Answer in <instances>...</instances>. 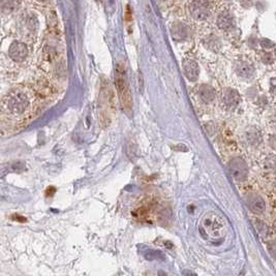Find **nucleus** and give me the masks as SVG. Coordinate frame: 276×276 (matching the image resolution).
I'll return each mask as SVG.
<instances>
[{
    "mask_svg": "<svg viewBox=\"0 0 276 276\" xmlns=\"http://www.w3.org/2000/svg\"><path fill=\"white\" fill-rule=\"evenodd\" d=\"M267 248H268V251H269L270 256L272 257V259L274 260V261H276V240L268 243Z\"/></svg>",
    "mask_w": 276,
    "mask_h": 276,
    "instance_id": "dca6fc26",
    "label": "nucleus"
},
{
    "mask_svg": "<svg viewBox=\"0 0 276 276\" xmlns=\"http://www.w3.org/2000/svg\"><path fill=\"white\" fill-rule=\"evenodd\" d=\"M160 276H167V274H164V273L161 272V273H160Z\"/></svg>",
    "mask_w": 276,
    "mask_h": 276,
    "instance_id": "a211bd4d",
    "label": "nucleus"
},
{
    "mask_svg": "<svg viewBox=\"0 0 276 276\" xmlns=\"http://www.w3.org/2000/svg\"><path fill=\"white\" fill-rule=\"evenodd\" d=\"M246 205L249 210L255 214H262L266 209V204L262 196L255 194L248 195L246 196Z\"/></svg>",
    "mask_w": 276,
    "mask_h": 276,
    "instance_id": "0eeeda50",
    "label": "nucleus"
},
{
    "mask_svg": "<svg viewBox=\"0 0 276 276\" xmlns=\"http://www.w3.org/2000/svg\"><path fill=\"white\" fill-rule=\"evenodd\" d=\"M115 86L117 88L121 106L124 110H130L131 108V96L128 84V79L125 75V67L123 65L118 63L115 72Z\"/></svg>",
    "mask_w": 276,
    "mask_h": 276,
    "instance_id": "f03ea898",
    "label": "nucleus"
},
{
    "mask_svg": "<svg viewBox=\"0 0 276 276\" xmlns=\"http://www.w3.org/2000/svg\"><path fill=\"white\" fill-rule=\"evenodd\" d=\"M18 32L23 38L30 39L32 38L36 32L38 28V23L36 20V17L32 14H24L20 18L18 22Z\"/></svg>",
    "mask_w": 276,
    "mask_h": 276,
    "instance_id": "7ed1b4c3",
    "label": "nucleus"
},
{
    "mask_svg": "<svg viewBox=\"0 0 276 276\" xmlns=\"http://www.w3.org/2000/svg\"><path fill=\"white\" fill-rule=\"evenodd\" d=\"M223 101L227 108H235L239 104L240 97H239V94L235 90L228 89V90H226L224 92Z\"/></svg>",
    "mask_w": 276,
    "mask_h": 276,
    "instance_id": "9b49d317",
    "label": "nucleus"
},
{
    "mask_svg": "<svg viewBox=\"0 0 276 276\" xmlns=\"http://www.w3.org/2000/svg\"><path fill=\"white\" fill-rule=\"evenodd\" d=\"M236 70H237L238 75L248 78L250 76H252L254 74V68L247 62H239L237 65H236Z\"/></svg>",
    "mask_w": 276,
    "mask_h": 276,
    "instance_id": "ddd939ff",
    "label": "nucleus"
},
{
    "mask_svg": "<svg viewBox=\"0 0 276 276\" xmlns=\"http://www.w3.org/2000/svg\"><path fill=\"white\" fill-rule=\"evenodd\" d=\"M182 66H183L184 75L188 80L192 82L196 81L200 73V69L198 65H196V62L192 59H184L182 62Z\"/></svg>",
    "mask_w": 276,
    "mask_h": 276,
    "instance_id": "6e6552de",
    "label": "nucleus"
},
{
    "mask_svg": "<svg viewBox=\"0 0 276 276\" xmlns=\"http://www.w3.org/2000/svg\"><path fill=\"white\" fill-rule=\"evenodd\" d=\"M18 2H14V1H6L2 4V12L3 13H12L13 11L16 10V7L18 6Z\"/></svg>",
    "mask_w": 276,
    "mask_h": 276,
    "instance_id": "2eb2a0df",
    "label": "nucleus"
},
{
    "mask_svg": "<svg viewBox=\"0 0 276 276\" xmlns=\"http://www.w3.org/2000/svg\"><path fill=\"white\" fill-rule=\"evenodd\" d=\"M274 225H275V227H276V222H275V224H274Z\"/></svg>",
    "mask_w": 276,
    "mask_h": 276,
    "instance_id": "6ab92c4d",
    "label": "nucleus"
},
{
    "mask_svg": "<svg viewBox=\"0 0 276 276\" xmlns=\"http://www.w3.org/2000/svg\"><path fill=\"white\" fill-rule=\"evenodd\" d=\"M182 273H183L185 276H196L195 273H193L192 271H188V270H184Z\"/></svg>",
    "mask_w": 276,
    "mask_h": 276,
    "instance_id": "f3484780",
    "label": "nucleus"
},
{
    "mask_svg": "<svg viewBox=\"0 0 276 276\" xmlns=\"http://www.w3.org/2000/svg\"><path fill=\"white\" fill-rule=\"evenodd\" d=\"M228 170H230L232 177L237 182H242V181L245 180L248 174L247 165L245 162L240 159V157H236V159L231 160V162H228Z\"/></svg>",
    "mask_w": 276,
    "mask_h": 276,
    "instance_id": "20e7f679",
    "label": "nucleus"
},
{
    "mask_svg": "<svg viewBox=\"0 0 276 276\" xmlns=\"http://www.w3.org/2000/svg\"><path fill=\"white\" fill-rule=\"evenodd\" d=\"M144 257L146 260H148V261H154V260H161V261H163V260L165 259V257L163 256L162 251L154 250V249L147 250L144 254Z\"/></svg>",
    "mask_w": 276,
    "mask_h": 276,
    "instance_id": "4468645a",
    "label": "nucleus"
},
{
    "mask_svg": "<svg viewBox=\"0 0 276 276\" xmlns=\"http://www.w3.org/2000/svg\"><path fill=\"white\" fill-rule=\"evenodd\" d=\"M198 94L201 100L206 102V104H210V102L213 101L216 97L214 89L209 85H201L198 90Z\"/></svg>",
    "mask_w": 276,
    "mask_h": 276,
    "instance_id": "9d476101",
    "label": "nucleus"
},
{
    "mask_svg": "<svg viewBox=\"0 0 276 276\" xmlns=\"http://www.w3.org/2000/svg\"><path fill=\"white\" fill-rule=\"evenodd\" d=\"M217 25L220 29H223L225 31H228V30L233 29L235 26V21H234L233 16L227 12L222 13L217 18Z\"/></svg>",
    "mask_w": 276,
    "mask_h": 276,
    "instance_id": "1a4fd4ad",
    "label": "nucleus"
},
{
    "mask_svg": "<svg viewBox=\"0 0 276 276\" xmlns=\"http://www.w3.org/2000/svg\"><path fill=\"white\" fill-rule=\"evenodd\" d=\"M33 92L26 87L11 90L2 99V111L14 118L27 116L33 108Z\"/></svg>",
    "mask_w": 276,
    "mask_h": 276,
    "instance_id": "f257e3e1",
    "label": "nucleus"
},
{
    "mask_svg": "<svg viewBox=\"0 0 276 276\" xmlns=\"http://www.w3.org/2000/svg\"><path fill=\"white\" fill-rule=\"evenodd\" d=\"M188 13L195 20L202 21L208 18L209 7L204 1H192L188 3Z\"/></svg>",
    "mask_w": 276,
    "mask_h": 276,
    "instance_id": "39448f33",
    "label": "nucleus"
},
{
    "mask_svg": "<svg viewBox=\"0 0 276 276\" xmlns=\"http://www.w3.org/2000/svg\"><path fill=\"white\" fill-rule=\"evenodd\" d=\"M10 58L15 62H22L28 55V48L25 43L22 42H14L10 46L9 49Z\"/></svg>",
    "mask_w": 276,
    "mask_h": 276,
    "instance_id": "423d86ee",
    "label": "nucleus"
},
{
    "mask_svg": "<svg viewBox=\"0 0 276 276\" xmlns=\"http://www.w3.org/2000/svg\"><path fill=\"white\" fill-rule=\"evenodd\" d=\"M203 226L205 228H206V230L213 233V232L217 231L218 228L220 227V223H219L217 216L211 213V214H208V215L205 216V218L203 220Z\"/></svg>",
    "mask_w": 276,
    "mask_h": 276,
    "instance_id": "f8f14e48",
    "label": "nucleus"
}]
</instances>
